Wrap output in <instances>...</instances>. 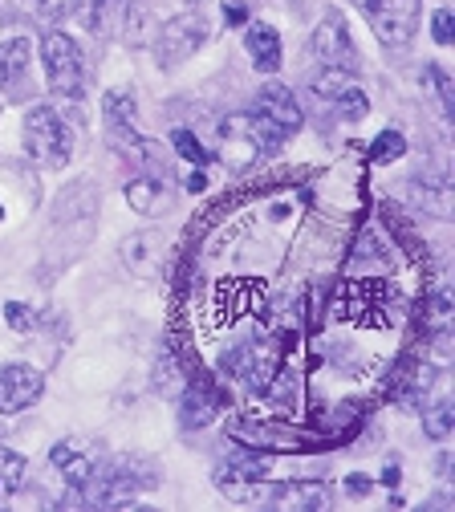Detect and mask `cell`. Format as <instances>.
I'll return each mask as SVG.
<instances>
[{
	"label": "cell",
	"mask_w": 455,
	"mask_h": 512,
	"mask_svg": "<svg viewBox=\"0 0 455 512\" xmlns=\"http://www.w3.org/2000/svg\"><path fill=\"white\" fill-rule=\"evenodd\" d=\"M256 110L265 114L285 139H289V135H297V131H301V122H305L301 102L293 98V90H289V86H277V82L256 94Z\"/></svg>",
	"instance_id": "cell-14"
},
{
	"label": "cell",
	"mask_w": 455,
	"mask_h": 512,
	"mask_svg": "<svg viewBox=\"0 0 455 512\" xmlns=\"http://www.w3.org/2000/svg\"><path fill=\"white\" fill-rule=\"evenodd\" d=\"M41 66H45V82H49V94L61 98V102H78L86 94V61H82V45L61 33V29H49L41 33Z\"/></svg>",
	"instance_id": "cell-3"
},
{
	"label": "cell",
	"mask_w": 455,
	"mask_h": 512,
	"mask_svg": "<svg viewBox=\"0 0 455 512\" xmlns=\"http://www.w3.org/2000/svg\"><path fill=\"white\" fill-rule=\"evenodd\" d=\"M269 508H285V512H317L330 508V488L321 480H289V484H269L265 500Z\"/></svg>",
	"instance_id": "cell-13"
},
{
	"label": "cell",
	"mask_w": 455,
	"mask_h": 512,
	"mask_svg": "<svg viewBox=\"0 0 455 512\" xmlns=\"http://www.w3.org/2000/svg\"><path fill=\"white\" fill-rule=\"evenodd\" d=\"M277 366L281 362H277L273 342H244V346L224 354V374L244 382V387H252V391H265L273 382V374H277Z\"/></svg>",
	"instance_id": "cell-8"
},
{
	"label": "cell",
	"mask_w": 455,
	"mask_h": 512,
	"mask_svg": "<svg viewBox=\"0 0 455 512\" xmlns=\"http://www.w3.org/2000/svg\"><path fill=\"white\" fill-rule=\"evenodd\" d=\"M13 5H17L21 13H33V17H37V13H49L57 0H13Z\"/></svg>",
	"instance_id": "cell-25"
},
{
	"label": "cell",
	"mask_w": 455,
	"mask_h": 512,
	"mask_svg": "<svg viewBox=\"0 0 455 512\" xmlns=\"http://www.w3.org/2000/svg\"><path fill=\"white\" fill-rule=\"evenodd\" d=\"M25 472H29L25 456L21 452H9V447H0V500L13 496L25 484Z\"/></svg>",
	"instance_id": "cell-19"
},
{
	"label": "cell",
	"mask_w": 455,
	"mask_h": 512,
	"mask_svg": "<svg viewBox=\"0 0 455 512\" xmlns=\"http://www.w3.org/2000/svg\"><path fill=\"white\" fill-rule=\"evenodd\" d=\"M45 395V374L29 362L0 366V415H21Z\"/></svg>",
	"instance_id": "cell-9"
},
{
	"label": "cell",
	"mask_w": 455,
	"mask_h": 512,
	"mask_svg": "<svg viewBox=\"0 0 455 512\" xmlns=\"http://www.w3.org/2000/svg\"><path fill=\"white\" fill-rule=\"evenodd\" d=\"M224 407V395L216 387V378L208 370H195L187 378V391H183V403H179V419L183 427H208Z\"/></svg>",
	"instance_id": "cell-12"
},
{
	"label": "cell",
	"mask_w": 455,
	"mask_h": 512,
	"mask_svg": "<svg viewBox=\"0 0 455 512\" xmlns=\"http://www.w3.org/2000/svg\"><path fill=\"white\" fill-rule=\"evenodd\" d=\"M126 204L139 216H163L171 208V191L159 175H135L126 183Z\"/></svg>",
	"instance_id": "cell-17"
},
{
	"label": "cell",
	"mask_w": 455,
	"mask_h": 512,
	"mask_svg": "<svg viewBox=\"0 0 455 512\" xmlns=\"http://www.w3.org/2000/svg\"><path fill=\"white\" fill-rule=\"evenodd\" d=\"M224 17H228V25H244L248 21L244 5H236V0H228V5H224Z\"/></svg>",
	"instance_id": "cell-27"
},
{
	"label": "cell",
	"mask_w": 455,
	"mask_h": 512,
	"mask_svg": "<svg viewBox=\"0 0 455 512\" xmlns=\"http://www.w3.org/2000/svg\"><path fill=\"white\" fill-rule=\"evenodd\" d=\"M102 118H106V139L118 155L126 159H143L147 155V143L139 135L135 126V98H130L126 90H110L106 102H102Z\"/></svg>",
	"instance_id": "cell-7"
},
{
	"label": "cell",
	"mask_w": 455,
	"mask_h": 512,
	"mask_svg": "<svg viewBox=\"0 0 455 512\" xmlns=\"http://www.w3.org/2000/svg\"><path fill=\"white\" fill-rule=\"evenodd\" d=\"M204 187H208V175H204V171H195V175L187 179V191H204Z\"/></svg>",
	"instance_id": "cell-28"
},
{
	"label": "cell",
	"mask_w": 455,
	"mask_h": 512,
	"mask_svg": "<svg viewBox=\"0 0 455 512\" xmlns=\"http://www.w3.org/2000/svg\"><path fill=\"white\" fill-rule=\"evenodd\" d=\"M5 317H9V326H13L17 334H29V330L37 326V313H33L29 305H21V301H9V305H5Z\"/></svg>",
	"instance_id": "cell-23"
},
{
	"label": "cell",
	"mask_w": 455,
	"mask_h": 512,
	"mask_svg": "<svg viewBox=\"0 0 455 512\" xmlns=\"http://www.w3.org/2000/svg\"><path fill=\"white\" fill-rule=\"evenodd\" d=\"M370 29L378 33V41L386 45H407L419 29V13L423 5L419 0H358Z\"/></svg>",
	"instance_id": "cell-6"
},
{
	"label": "cell",
	"mask_w": 455,
	"mask_h": 512,
	"mask_svg": "<svg viewBox=\"0 0 455 512\" xmlns=\"http://www.w3.org/2000/svg\"><path fill=\"white\" fill-rule=\"evenodd\" d=\"M118 256L135 277H159V269H163V244H159V236H147V232L122 240Z\"/></svg>",
	"instance_id": "cell-16"
},
{
	"label": "cell",
	"mask_w": 455,
	"mask_h": 512,
	"mask_svg": "<svg viewBox=\"0 0 455 512\" xmlns=\"http://www.w3.org/2000/svg\"><path fill=\"white\" fill-rule=\"evenodd\" d=\"M204 41H208V21H204V13H200V9H187V13L171 17V21L159 29V37H155V61H159L163 70H175V66H183L187 57L200 53Z\"/></svg>",
	"instance_id": "cell-4"
},
{
	"label": "cell",
	"mask_w": 455,
	"mask_h": 512,
	"mask_svg": "<svg viewBox=\"0 0 455 512\" xmlns=\"http://www.w3.org/2000/svg\"><path fill=\"white\" fill-rule=\"evenodd\" d=\"M431 33H435L439 45H451V41H455V17H451V9H439V13L431 17Z\"/></svg>",
	"instance_id": "cell-24"
},
{
	"label": "cell",
	"mask_w": 455,
	"mask_h": 512,
	"mask_svg": "<svg viewBox=\"0 0 455 512\" xmlns=\"http://www.w3.org/2000/svg\"><path fill=\"white\" fill-rule=\"evenodd\" d=\"M451 419H455V415H451V399H447V395H439L435 403L423 407V427H427L431 439H443V435L451 431Z\"/></svg>",
	"instance_id": "cell-20"
},
{
	"label": "cell",
	"mask_w": 455,
	"mask_h": 512,
	"mask_svg": "<svg viewBox=\"0 0 455 512\" xmlns=\"http://www.w3.org/2000/svg\"><path fill=\"white\" fill-rule=\"evenodd\" d=\"M313 98L321 102V114H330L338 122H362L370 110V102L358 90L350 70H325V78L313 82Z\"/></svg>",
	"instance_id": "cell-5"
},
{
	"label": "cell",
	"mask_w": 455,
	"mask_h": 512,
	"mask_svg": "<svg viewBox=\"0 0 455 512\" xmlns=\"http://www.w3.org/2000/svg\"><path fill=\"white\" fill-rule=\"evenodd\" d=\"M382 480H386V484H399V468H395V464H386V472H382Z\"/></svg>",
	"instance_id": "cell-29"
},
{
	"label": "cell",
	"mask_w": 455,
	"mask_h": 512,
	"mask_svg": "<svg viewBox=\"0 0 455 512\" xmlns=\"http://www.w3.org/2000/svg\"><path fill=\"white\" fill-rule=\"evenodd\" d=\"M244 49H248L252 66H256L260 74H277V70H281V37H277L273 25H248Z\"/></svg>",
	"instance_id": "cell-18"
},
{
	"label": "cell",
	"mask_w": 455,
	"mask_h": 512,
	"mask_svg": "<svg viewBox=\"0 0 455 512\" xmlns=\"http://www.w3.org/2000/svg\"><path fill=\"white\" fill-rule=\"evenodd\" d=\"M285 147V135L260 114V110H236L220 122V159L236 171L256 167L260 159H269Z\"/></svg>",
	"instance_id": "cell-2"
},
{
	"label": "cell",
	"mask_w": 455,
	"mask_h": 512,
	"mask_svg": "<svg viewBox=\"0 0 455 512\" xmlns=\"http://www.w3.org/2000/svg\"><path fill=\"white\" fill-rule=\"evenodd\" d=\"M399 155H407V139H403L399 131H382V135L374 139V147H370V159H374V163L399 159Z\"/></svg>",
	"instance_id": "cell-21"
},
{
	"label": "cell",
	"mask_w": 455,
	"mask_h": 512,
	"mask_svg": "<svg viewBox=\"0 0 455 512\" xmlns=\"http://www.w3.org/2000/svg\"><path fill=\"white\" fill-rule=\"evenodd\" d=\"M29 70H33V41L29 37H13V41L0 45V94L17 98L29 82Z\"/></svg>",
	"instance_id": "cell-15"
},
{
	"label": "cell",
	"mask_w": 455,
	"mask_h": 512,
	"mask_svg": "<svg viewBox=\"0 0 455 512\" xmlns=\"http://www.w3.org/2000/svg\"><path fill=\"white\" fill-rule=\"evenodd\" d=\"M171 143H175V151H179L187 163H200V167L208 163V151L200 147V139H195L191 131H175V135H171Z\"/></svg>",
	"instance_id": "cell-22"
},
{
	"label": "cell",
	"mask_w": 455,
	"mask_h": 512,
	"mask_svg": "<svg viewBox=\"0 0 455 512\" xmlns=\"http://www.w3.org/2000/svg\"><path fill=\"white\" fill-rule=\"evenodd\" d=\"M0 220H5V208H0Z\"/></svg>",
	"instance_id": "cell-30"
},
{
	"label": "cell",
	"mask_w": 455,
	"mask_h": 512,
	"mask_svg": "<svg viewBox=\"0 0 455 512\" xmlns=\"http://www.w3.org/2000/svg\"><path fill=\"white\" fill-rule=\"evenodd\" d=\"M82 135L78 102H41L25 114V151L41 167H65Z\"/></svg>",
	"instance_id": "cell-1"
},
{
	"label": "cell",
	"mask_w": 455,
	"mask_h": 512,
	"mask_svg": "<svg viewBox=\"0 0 455 512\" xmlns=\"http://www.w3.org/2000/svg\"><path fill=\"white\" fill-rule=\"evenodd\" d=\"M313 53L325 70H358V49H354V37H350V25L346 17L334 9L330 17H325L313 33Z\"/></svg>",
	"instance_id": "cell-10"
},
{
	"label": "cell",
	"mask_w": 455,
	"mask_h": 512,
	"mask_svg": "<svg viewBox=\"0 0 455 512\" xmlns=\"http://www.w3.org/2000/svg\"><path fill=\"white\" fill-rule=\"evenodd\" d=\"M265 460H236V464H220L216 468V488L228 496V500H240V504H260L269 492L265 484Z\"/></svg>",
	"instance_id": "cell-11"
},
{
	"label": "cell",
	"mask_w": 455,
	"mask_h": 512,
	"mask_svg": "<svg viewBox=\"0 0 455 512\" xmlns=\"http://www.w3.org/2000/svg\"><path fill=\"white\" fill-rule=\"evenodd\" d=\"M370 488H374L370 476H346V492H350V496H366Z\"/></svg>",
	"instance_id": "cell-26"
}]
</instances>
